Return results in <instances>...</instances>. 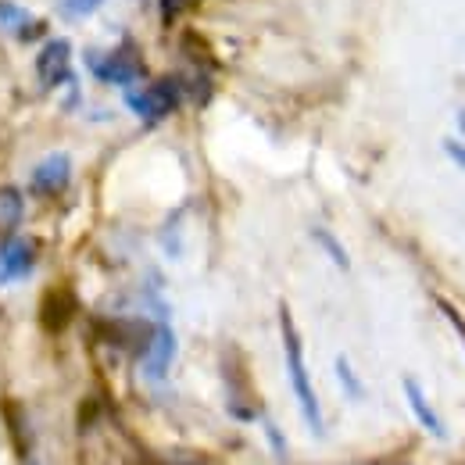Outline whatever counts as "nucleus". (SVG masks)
<instances>
[{
  "mask_svg": "<svg viewBox=\"0 0 465 465\" xmlns=\"http://www.w3.org/2000/svg\"><path fill=\"white\" fill-rule=\"evenodd\" d=\"M280 333H283V354H287V376H291L293 398H297V408L308 422V430L315 437L326 433L322 426V405L315 398V387H312V376H308V365H304V344H301V333L293 326V315L287 304H280Z\"/></svg>",
  "mask_w": 465,
  "mask_h": 465,
  "instance_id": "1",
  "label": "nucleus"
},
{
  "mask_svg": "<svg viewBox=\"0 0 465 465\" xmlns=\"http://www.w3.org/2000/svg\"><path fill=\"white\" fill-rule=\"evenodd\" d=\"M183 97H186L183 79L165 75V79H158V83H151L143 90H125V108L133 115H140L143 122H162L183 104Z\"/></svg>",
  "mask_w": 465,
  "mask_h": 465,
  "instance_id": "2",
  "label": "nucleus"
},
{
  "mask_svg": "<svg viewBox=\"0 0 465 465\" xmlns=\"http://www.w3.org/2000/svg\"><path fill=\"white\" fill-rule=\"evenodd\" d=\"M86 61H90L94 79L112 83V86H125V90H129L136 79H143V58L136 54V47H133L129 40H125L122 47H115V51H108V54L90 51Z\"/></svg>",
  "mask_w": 465,
  "mask_h": 465,
  "instance_id": "3",
  "label": "nucleus"
},
{
  "mask_svg": "<svg viewBox=\"0 0 465 465\" xmlns=\"http://www.w3.org/2000/svg\"><path fill=\"white\" fill-rule=\"evenodd\" d=\"M97 337L112 348L133 354V358H143L151 348V337H154V322H147V319H101Z\"/></svg>",
  "mask_w": 465,
  "mask_h": 465,
  "instance_id": "4",
  "label": "nucleus"
},
{
  "mask_svg": "<svg viewBox=\"0 0 465 465\" xmlns=\"http://www.w3.org/2000/svg\"><path fill=\"white\" fill-rule=\"evenodd\" d=\"M36 258H40L36 240L18 236V232H11L7 240H0V269H4V283L29 280L33 269H36Z\"/></svg>",
  "mask_w": 465,
  "mask_h": 465,
  "instance_id": "5",
  "label": "nucleus"
},
{
  "mask_svg": "<svg viewBox=\"0 0 465 465\" xmlns=\"http://www.w3.org/2000/svg\"><path fill=\"white\" fill-rule=\"evenodd\" d=\"M36 75H40L44 90H54L61 83H68L72 79V44L61 36L47 40L36 54Z\"/></svg>",
  "mask_w": 465,
  "mask_h": 465,
  "instance_id": "6",
  "label": "nucleus"
},
{
  "mask_svg": "<svg viewBox=\"0 0 465 465\" xmlns=\"http://www.w3.org/2000/svg\"><path fill=\"white\" fill-rule=\"evenodd\" d=\"M175 358V330L169 326V315H162V322H154V337H151V348L143 354V376L147 380H165L169 369H173Z\"/></svg>",
  "mask_w": 465,
  "mask_h": 465,
  "instance_id": "7",
  "label": "nucleus"
},
{
  "mask_svg": "<svg viewBox=\"0 0 465 465\" xmlns=\"http://www.w3.org/2000/svg\"><path fill=\"white\" fill-rule=\"evenodd\" d=\"M68 179H72V158H68L64 151H54V154H47V158L33 169L29 186H33V193L54 197V193H61V190L68 186Z\"/></svg>",
  "mask_w": 465,
  "mask_h": 465,
  "instance_id": "8",
  "label": "nucleus"
},
{
  "mask_svg": "<svg viewBox=\"0 0 465 465\" xmlns=\"http://www.w3.org/2000/svg\"><path fill=\"white\" fill-rule=\"evenodd\" d=\"M75 308H79V301H75V293L68 291V287H51V291L44 293V301H40V326L47 333L68 330V322L75 319Z\"/></svg>",
  "mask_w": 465,
  "mask_h": 465,
  "instance_id": "9",
  "label": "nucleus"
},
{
  "mask_svg": "<svg viewBox=\"0 0 465 465\" xmlns=\"http://www.w3.org/2000/svg\"><path fill=\"white\" fill-rule=\"evenodd\" d=\"M405 398H408V408L415 411V419H419V426H426V433H433L437 440H444L448 437V430H444V422H440V415L433 411V405L426 401V394H422V387L408 376L405 380Z\"/></svg>",
  "mask_w": 465,
  "mask_h": 465,
  "instance_id": "10",
  "label": "nucleus"
},
{
  "mask_svg": "<svg viewBox=\"0 0 465 465\" xmlns=\"http://www.w3.org/2000/svg\"><path fill=\"white\" fill-rule=\"evenodd\" d=\"M22 219H25V197H22V190L18 186H0V230L4 232H15L22 226Z\"/></svg>",
  "mask_w": 465,
  "mask_h": 465,
  "instance_id": "11",
  "label": "nucleus"
},
{
  "mask_svg": "<svg viewBox=\"0 0 465 465\" xmlns=\"http://www.w3.org/2000/svg\"><path fill=\"white\" fill-rule=\"evenodd\" d=\"M312 240H315V243H319V247H322V251L330 254V262H333L337 269H344V272H348V269H351V258H348V251H344V243H341V240H337L333 232L322 230V226H312Z\"/></svg>",
  "mask_w": 465,
  "mask_h": 465,
  "instance_id": "12",
  "label": "nucleus"
},
{
  "mask_svg": "<svg viewBox=\"0 0 465 465\" xmlns=\"http://www.w3.org/2000/svg\"><path fill=\"white\" fill-rule=\"evenodd\" d=\"M337 380H341V387H344V394H348L351 401H361V398H365V387H361V380L354 376V369H351V361L344 354L337 358Z\"/></svg>",
  "mask_w": 465,
  "mask_h": 465,
  "instance_id": "13",
  "label": "nucleus"
},
{
  "mask_svg": "<svg viewBox=\"0 0 465 465\" xmlns=\"http://www.w3.org/2000/svg\"><path fill=\"white\" fill-rule=\"evenodd\" d=\"M25 22H29V15H25L22 4H15V0H0V25H7V29H22Z\"/></svg>",
  "mask_w": 465,
  "mask_h": 465,
  "instance_id": "14",
  "label": "nucleus"
},
{
  "mask_svg": "<svg viewBox=\"0 0 465 465\" xmlns=\"http://www.w3.org/2000/svg\"><path fill=\"white\" fill-rule=\"evenodd\" d=\"M101 4H104V0H61V11H64L68 18H86V15H94Z\"/></svg>",
  "mask_w": 465,
  "mask_h": 465,
  "instance_id": "15",
  "label": "nucleus"
},
{
  "mask_svg": "<svg viewBox=\"0 0 465 465\" xmlns=\"http://www.w3.org/2000/svg\"><path fill=\"white\" fill-rule=\"evenodd\" d=\"M437 304H440V312H444V319H448V322H451V326L459 330V337H462V344H465V319H462V315H459V308H455L451 301H444V297H437Z\"/></svg>",
  "mask_w": 465,
  "mask_h": 465,
  "instance_id": "16",
  "label": "nucleus"
},
{
  "mask_svg": "<svg viewBox=\"0 0 465 465\" xmlns=\"http://www.w3.org/2000/svg\"><path fill=\"white\" fill-rule=\"evenodd\" d=\"M190 4H193V0H162V18H165V22H175Z\"/></svg>",
  "mask_w": 465,
  "mask_h": 465,
  "instance_id": "17",
  "label": "nucleus"
},
{
  "mask_svg": "<svg viewBox=\"0 0 465 465\" xmlns=\"http://www.w3.org/2000/svg\"><path fill=\"white\" fill-rule=\"evenodd\" d=\"M444 154H448L455 165H462L465 169V143H459V140H444Z\"/></svg>",
  "mask_w": 465,
  "mask_h": 465,
  "instance_id": "18",
  "label": "nucleus"
},
{
  "mask_svg": "<svg viewBox=\"0 0 465 465\" xmlns=\"http://www.w3.org/2000/svg\"><path fill=\"white\" fill-rule=\"evenodd\" d=\"M265 433H269V440H272V448H276V455H280V459H287V440L280 437V430H276V426H272L269 419H265Z\"/></svg>",
  "mask_w": 465,
  "mask_h": 465,
  "instance_id": "19",
  "label": "nucleus"
},
{
  "mask_svg": "<svg viewBox=\"0 0 465 465\" xmlns=\"http://www.w3.org/2000/svg\"><path fill=\"white\" fill-rule=\"evenodd\" d=\"M380 465H405V462H380Z\"/></svg>",
  "mask_w": 465,
  "mask_h": 465,
  "instance_id": "20",
  "label": "nucleus"
},
{
  "mask_svg": "<svg viewBox=\"0 0 465 465\" xmlns=\"http://www.w3.org/2000/svg\"><path fill=\"white\" fill-rule=\"evenodd\" d=\"M0 287H4V269H0Z\"/></svg>",
  "mask_w": 465,
  "mask_h": 465,
  "instance_id": "21",
  "label": "nucleus"
},
{
  "mask_svg": "<svg viewBox=\"0 0 465 465\" xmlns=\"http://www.w3.org/2000/svg\"><path fill=\"white\" fill-rule=\"evenodd\" d=\"M29 465H36V462H29Z\"/></svg>",
  "mask_w": 465,
  "mask_h": 465,
  "instance_id": "22",
  "label": "nucleus"
}]
</instances>
